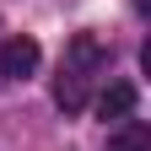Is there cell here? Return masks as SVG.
<instances>
[{
	"label": "cell",
	"instance_id": "6da1fadb",
	"mask_svg": "<svg viewBox=\"0 0 151 151\" xmlns=\"http://www.w3.org/2000/svg\"><path fill=\"white\" fill-rule=\"evenodd\" d=\"M103 65H108V49L97 43V32H76L65 43L60 76H54V103H60L65 113H81L92 103V81H97Z\"/></svg>",
	"mask_w": 151,
	"mask_h": 151
},
{
	"label": "cell",
	"instance_id": "7a4b0ae2",
	"mask_svg": "<svg viewBox=\"0 0 151 151\" xmlns=\"http://www.w3.org/2000/svg\"><path fill=\"white\" fill-rule=\"evenodd\" d=\"M38 60H43V54H38V43L27 32H16V38L0 43V76H6V81H27V76L38 70Z\"/></svg>",
	"mask_w": 151,
	"mask_h": 151
},
{
	"label": "cell",
	"instance_id": "3957f363",
	"mask_svg": "<svg viewBox=\"0 0 151 151\" xmlns=\"http://www.w3.org/2000/svg\"><path fill=\"white\" fill-rule=\"evenodd\" d=\"M135 103H140L135 81H108V92L97 97V113H103L108 124H119V119H129V113H135Z\"/></svg>",
	"mask_w": 151,
	"mask_h": 151
},
{
	"label": "cell",
	"instance_id": "277c9868",
	"mask_svg": "<svg viewBox=\"0 0 151 151\" xmlns=\"http://www.w3.org/2000/svg\"><path fill=\"white\" fill-rule=\"evenodd\" d=\"M108 151H151V124L146 119H119L108 135Z\"/></svg>",
	"mask_w": 151,
	"mask_h": 151
}]
</instances>
